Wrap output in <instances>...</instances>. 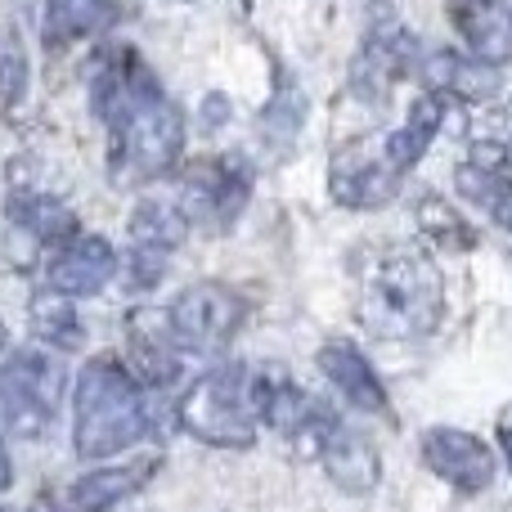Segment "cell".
Returning <instances> with one entry per match:
<instances>
[{
	"mask_svg": "<svg viewBox=\"0 0 512 512\" xmlns=\"http://www.w3.org/2000/svg\"><path fill=\"white\" fill-rule=\"evenodd\" d=\"M364 328L387 342L427 337L445 315V279L436 261L418 248H396L373 265L360 301Z\"/></svg>",
	"mask_w": 512,
	"mask_h": 512,
	"instance_id": "1",
	"label": "cell"
},
{
	"mask_svg": "<svg viewBox=\"0 0 512 512\" xmlns=\"http://www.w3.org/2000/svg\"><path fill=\"white\" fill-rule=\"evenodd\" d=\"M72 409V445L81 459H113L149 432V409L140 400L135 373H126L117 360H90L77 373Z\"/></svg>",
	"mask_w": 512,
	"mask_h": 512,
	"instance_id": "2",
	"label": "cell"
},
{
	"mask_svg": "<svg viewBox=\"0 0 512 512\" xmlns=\"http://www.w3.org/2000/svg\"><path fill=\"white\" fill-rule=\"evenodd\" d=\"M176 418L185 432L216 450H248L256 441L252 427V378L243 364H221L203 373L194 387L180 396Z\"/></svg>",
	"mask_w": 512,
	"mask_h": 512,
	"instance_id": "3",
	"label": "cell"
},
{
	"mask_svg": "<svg viewBox=\"0 0 512 512\" xmlns=\"http://www.w3.org/2000/svg\"><path fill=\"white\" fill-rule=\"evenodd\" d=\"M117 144V180H158L176 167L180 149H185V122L180 108L171 104L162 90H149L144 99H135L131 113L113 126Z\"/></svg>",
	"mask_w": 512,
	"mask_h": 512,
	"instance_id": "4",
	"label": "cell"
},
{
	"mask_svg": "<svg viewBox=\"0 0 512 512\" xmlns=\"http://www.w3.org/2000/svg\"><path fill=\"white\" fill-rule=\"evenodd\" d=\"M171 328L185 351H216L225 346L243 324V301L225 283H189L176 301H171Z\"/></svg>",
	"mask_w": 512,
	"mask_h": 512,
	"instance_id": "5",
	"label": "cell"
},
{
	"mask_svg": "<svg viewBox=\"0 0 512 512\" xmlns=\"http://www.w3.org/2000/svg\"><path fill=\"white\" fill-rule=\"evenodd\" d=\"M400 185V171L387 162V149L382 140H355L346 144L333 158V171H328V189H333V203L355 207V212H369V207H382Z\"/></svg>",
	"mask_w": 512,
	"mask_h": 512,
	"instance_id": "6",
	"label": "cell"
},
{
	"mask_svg": "<svg viewBox=\"0 0 512 512\" xmlns=\"http://www.w3.org/2000/svg\"><path fill=\"white\" fill-rule=\"evenodd\" d=\"M418 454L459 495H481L495 481V454H490V445L472 432H459V427H432V432H423Z\"/></svg>",
	"mask_w": 512,
	"mask_h": 512,
	"instance_id": "7",
	"label": "cell"
},
{
	"mask_svg": "<svg viewBox=\"0 0 512 512\" xmlns=\"http://www.w3.org/2000/svg\"><path fill=\"white\" fill-rule=\"evenodd\" d=\"M126 355H131V373L144 387H167L180 373V342L171 315L158 306H140L126 319Z\"/></svg>",
	"mask_w": 512,
	"mask_h": 512,
	"instance_id": "8",
	"label": "cell"
},
{
	"mask_svg": "<svg viewBox=\"0 0 512 512\" xmlns=\"http://www.w3.org/2000/svg\"><path fill=\"white\" fill-rule=\"evenodd\" d=\"M248 203V171L234 158H212L189 171L185 180V216H212L230 225Z\"/></svg>",
	"mask_w": 512,
	"mask_h": 512,
	"instance_id": "9",
	"label": "cell"
},
{
	"mask_svg": "<svg viewBox=\"0 0 512 512\" xmlns=\"http://www.w3.org/2000/svg\"><path fill=\"white\" fill-rule=\"evenodd\" d=\"M113 274H117V252H113V243L99 239V234L68 239L50 256V288L63 292V297H90V292H99Z\"/></svg>",
	"mask_w": 512,
	"mask_h": 512,
	"instance_id": "10",
	"label": "cell"
},
{
	"mask_svg": "<svg viewBox=\"0 0 512 512\" xmlns=\"http://www.w3.org/2000/svg\"><path fill=\"white\" fill-rule=\"evenodd\" d=\"M319 459H324V472L337 490L346 495H373L382 486V459L364 436L355 432H328V441L319 445Z\"/></svg>",
	"mask_w": 512,
	"mask_h": 512,
	"instance_id": "11",
	"label": "cell"
},
{
	"mask_svg": "<svg viewBox=\"0 0 512 512\" xmlns=\"http://www.w3.org/2000/svg\"><path fill=\"white\" fill-rule=\"evenodd\" d=\"M315 360H319V373H324L355 409H364V414H382V409H387V387L378 382V373L364 360V351H355L351 342H328Z\"/></svg>",
	"mask_w": 512,
	"mask_h": 512,
	"instance_id": "12",
	"label": "cell"
},
{
	"mask_svg": "<svg viewBox=\"0 0 512 512\" xmlns=\"http://www.w3.org/2000/svg\"><path fill=\"white\" fill-rule=\"evenodd\" d=\"M414 36L400 32V27H391V32L373 36L369 45L360 50V59H355V95L364 99H387L391 81L405 77L409 68H414Z\"/></svg>",
	"mask_w": 512,
	"mask_h": 512,
	"instance_id": "13",
	"label": "cell"
},
{
	"mask_svg": "<svg viewBox=\"0 0 512 512\" xmlns=\"http://www.w3.org/2000/svg\"><path fill=\"white\" fill-rule=\"evenodd\" d=\"M423 81L436 95L459 99H495L499 95V68L490 59H463L454 50H436L423 59Z\"/></svg>",
	"mask_w": 512,
	"mask_h": 512,
	"instance_id": "14",
	"label": "cell"
},
{
	"mask_svg": "<svg viewBox=\"0 0 512 512\" xmlns=\"http://www.w3.org/2000/svg\"><path fill=\"white\" fill-rule=\"evenodd\" d=\"M441 126H445V95L427 90V95H418V99H414V108H409V122L400 126V131L382 135L387 162L400 171V176H405V171L427 153V144L436 140V131H441Z\"/></svg>",
	"mask_w": 512,
	"mask_h": 512,
	"instance_id": "15",
	"label": "cell"
},
{
	"mask_svg": "<svg viewBox=\"0 0 512 512\" xmlns=\"http://www.w3.org/2000/svg\"><path fill=\"white\" fill-rule=\"evenodd\" d=\"M149 472H153V459L135 463V468H126V463H117V468H95L90 477H81L77 486L68 490V499H72V508H81V512H104V508L122 504V499H131L135 490L149 481Z\"/></svg>",
	"mask_w": 512,
	"mask_h": 512,
	"instance_id": "16",
	"label": "cell"
},
{
	"mask_svg": "<svg viewBox=\"0 0 512 512\" xmlns=\"http://www.w3.org/2000/svg\"><path fill=\"white\" fill-rule=\"evenodd\" d=\"M117 23L113 0H50L45 5V45H68L77 36H99Z\"/></svg>",
	"mask_w": 512,
	"mask_h": 512,
	"instance_id": "17",
	"label": "cell"
},
{
	"mask_svg": "<svg viewBox=\"0 0 512 512\" xmlns=\"http://www.w3.org/2000/svg\"><path fill=\"white\" fill-rule=\"evenodd\" d=\"M189 234V216L176 203H158V198H144L131 212V243L135 248H153V252H176Z\"/></svg>",
	"mask_w": 512,
	"mask_h": 512,
	"instance_id": "18",
	"label": "cell"
},
{
	"mask_svg": "<svg viewBox=\"0 0 512 512\" xmlns=\"http://www.w3.org/2000/svg\"><path fill=\"white\" fill-rule=\"evenodd\" d=\"M32 328L50 346H77L81 342V319L63 292H36L32 297Z\"/></svg>",
	"mask_w": 512,
	"mask_h": 512,
	"instance_id": "19",
	"label": "cell"
},
{
	"mask_svg": "<svg viewBox=\"0 0 512 512\" xmlns=\"http://www.w3.org/2000/svg\"><path fill=\"white\" fill-rule=\"evenodd\" d=\"M14 221H23V230H32L36 239H72V230H77V221H72V212L63 203H54V198H41V194H23L14 198Z\"/></svg>",
	"mask_w": 512,
	"mask_h": 512,
	"instance_id": "20",
	"label": "cell"
},
{
	"mask_svg": "<svg viewBox=\"0 0 512 512\" xmlns=\"http://www.w3.org/2000/svg\"><path fill=\"white\" fill-rule=\"evenodd\" d=\"M418 225H423L427 234H436V239H445L450 248H454V243H459V248H468V243H472L468 225H463L459 212H454L450 203H441V198H427V203L418 207Z\"/></svg>",
	"mask_w": 512,
	"mask_h": 512,
	"instance_id": "21",
	"label": "cell"
},
{
	"mask_svg": "<svg viewBox=\"0 0 512 512\" xmlns=\"http://www.w3.org/2000/svg\"><path fill=\"white\" fill-rule=\"evenodd\" d=\"M27 86V63L18 54V45L0 41V99H18Z\"/></svg>",
	"mask_w": 512,
	"mask_h": 512,
	"instance_id": "22",
	"label": "cell"
},
{
	"mask_svg": "<svg viewBox=\"0 0 512 512\" xmlns=\"http://www.w3.org/2000/svg\"><path fill=\"white\" fill-rule=\"evenodd\" d=\"M167 274V252H153V248H131V288H153V283Z\"/></svg>",
	"mask_w": 512,
	"mask_h": 512,
	"instance_id": "23",
	"label": "cell"
},
{
	"mask_svg": "<svg viewBox=\"0 0 512 512\" xmlns=\"http://www.w3.org/2000/svg\"><path fill=\"white\" fill-rule=\"evenodd\" d=\"M203 113H207V126H225V117H230V104H225V95H207Z\"/></svg>",
	"mask_w": 512,
	"mask_h": 512,
	"instance_id": "24",
	"label": "cell"
},
{
	"mask_svg": "<svg viewBox=\"0 0 512 512\" xmlns=\"http://www.w3.org/2000/svg\"><path fill=\"white\" fill-rule=\"evenodd\" d=\"M495 221H499V225H504V230L512 234V180L504 185V194L495 198Z\"/></svg>",
	"mask_w": 512,
	"mask_h": 512,
	"instance_id": "25",
	"label": "cell"
},
{
	"mask_svg": "<svg viewBox=\"0 0 512 512\" xmlns=\"http://www.w3.org/2000/svg\"><path fill=\"white\" fill-rule=\"evenodd\" d=\"M499 450H504V459L512 463V409L499 414Z\"/></svg>",
	"mask_w": 512,
	"mask_h": 512,
	"instance_id": "26",
	"label": "cell"
},
{
	"mask_svg": "<svg viewBox=\"0 0 512 512\" xmlns=\"http://www.w3.org/2000/svg\"><path fill=\"white\" fill-rule=\"evenodd\" d=\"M9 481H14V459H9L5 441H0V490H9Z\"/></svg>",
	"mask_w": 512,
	"mask_h": 512,
	"instance_id": "27",
	"label": "cell"
},
{
	"mask_svg": "<svg viewBox=\"0 0 512 512\" xmlns=\"http://www.w3.org/2000/svg\"><path fill=\"white\" fill-rule=\"evenodd\" d=\"M5 346H9V328L0 324V351H5Z\"/></svg>",
	"mask_w": 512,
	"mask_h": 512,
	"instance_id": "28",
	"label": "cell"
},
{
	"mask_svg": "<svg viewBox=\"0 0 512 512\" xmlns=\"http://www.w3.org/2000/svg\"><path fill=\"white\" fill-rule=\"evenodd\" d=\"M36 512H63L59 504H41V508H36Z\"/></svg>",
	"mask_w": 512,
	"mask_h": 512,
	"instance_id": "29",
	"label": "cell"
},
{
	"mask_svg": "<svg viewBox=\"0 0 512 512\" xmlns=\"http://www.w3.org/2000/svg\"><path fill=\"white\" fill-rule=\"evenodd\" d=\"M0 512H5V508H0Z\"/></svg>",
	"mask_w": 512,
	"mask_h": 512,
	"instance_id": "30",
	"label": "cell"
}]
</instances>
